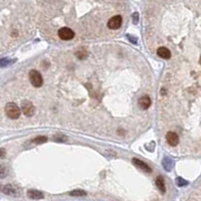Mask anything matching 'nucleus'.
I'll use <instances>...</instances> for the list:
<instances>
[{
	"mask_svg": "<svg viewBox=\"0 0 201 201\" xmlns=\"http://www.w3.org/2000/svg\"><path fill=\"white\" fill-rule=\"evenodd\" d=\"M5 114L9 119L11 120H16L20 117V114H21V110L17 105L15 103H7L5 106Z\"/></svg>",
	"mask_w": 201,
	"mask_h": 201,
	"instance_id": "f257e3e1",
	"label": "nucleus"
},
{
	"mask_svg": "<svg viewBox=\"0 0 201 201\" xmlns=\"http://www.w3.org/2000/svg\"><path fill=\"white\" fill-rule=\"evenodd\" d=\"M29 81L34 88H40L43 84V78L41 74L36 70H31L29 71Z\"/></svg>",
	"mask_w": 201,
	"mask_h": 201,
	"instance_id": "f03ea898",
	"label": "nucleus"
},
{
	"mask_svg": "<svg viewBox=\"0 0 201 201\" xmlns=\"http://www.w3.org/2000/svg\"><path fill=\"white\" fill-rule=\"evenodd\" d=\"M21 111L25 116L27 117H31L34 115V112H35V108L34 106L32 105L31 102L29 101H22L21 103Z\"/></svg>",
	"mask_w": 201,
	"mask_h": 201,
	"instance_id": "7ed1b4c3",
	"label": "nucleus"
},
{
	"mask_svg": "<svg viewBox=\"0 0 201 201\" xmlns=\"http://www.w3.org/2000/svg\"><path fill=\"white\" fill-rule=\"evenodd\" d=\"M58 36L62 40H71L75 37V32L68 27H62L58 30Z\"/></svg>",
	"mask_w": 201,
	"mask_h": 201,
	"instance_id": "20e7f679",
	"label": "nucleus"
},
{
	"mask_svg": "<svg viewBox=\"0 0 201 201\" xmlns=\"http://www.w3.org/2000/svg\"><path fill=\"white\" fill-rule=\"evenodd\" d=\"M122 22H123V18L121 15H116L112 17L108 22V27L110 29H118L121 27Z\"/></svg>",
	"mask_w": 201,
	"mask_h": 201,
	"instance_id": "39448f33",
	"label": "nucleus"
},
{
	"mask_svg": "<svg viewBox=\"0 0 201 201\" xmlns=\"http://www.w3.org/2000/svg\"><path fill=\"white\" fill-rule=\"evenodd\" d=\"M166 140L167 143L172 147H175L179 143V137L175 132H168L166 135Z\"/></svg>",
	"mask_w": 201,
	"mask_h": 201,
	"instance_id": "423d86ee",
	"label": "nucleus"
},
{
	"mask_svg": "<svg viewBox=\"0 0 201 201\" xmlns=\"http://www.w3.org/2000/svg\"><path fill=\"white\" fill-rule=\"evenodd\" d=\"M133 163H134V165H136L138 168H140V169L143 170L144 172H147V173L152 172V169H151L150 166L148 165L147 163H145V162H143V161L137 159V158H133Z\"/></svg>",
	"mask_w": 201,
	"mask_h": 201,
	"instance_id": "0eeeda50",
	"label": "nucleus"
},
{
	"mask_svg": "<svg viewBox=\"0 0 201 201\" xmlns=\"http://www.w3.org/2000/svg\"><path fill=\"white\" fill-rule=\"evenodd\" d=\"M2 192L7 194V195H11V196H17L19 194L17 187L13 186V185H11V184H7V185L3 186Z\"/></svg>",
	"mask_w": 201,
	"mask_h": 201,
	"instance_id": "6e6552de",
	"label": "nucleus"
},
{
	"mask_svg": "<svg viewBox=\"0 0 201 201\" xmlns=\"http://www.w3.org/2000/svg\"><path fill=\"white\" fill-rule=\"evenodd\" d=\"M138 104H139V107L143 110H147L148 108L151 106L152 102H151V99L148 97V95H143L139 99L138 101Z\"/></svg>",
	"mask_w": 201,
	"mask_h": 201,
	"instance_id": "1a4fd4ad",
	"label": "nucleus"
},
{
	"mask_svg": "<svg viewBox=\"0 0 201 201\" xmlns=\"http://www.w3.org/2000/svg\"><path fill=\"white\" fill-rule=\"evenodd\" d=\"M27 196L29 198L31 199H34V200H39V199H42L44 197L43 193L40 192L38 190H34V189H30L27 191Z\"/></svg>",
	"mask_w": 201,
	"mask_h": 201,
	"instance_id": "9d476101",
	"label": "nucleus"
},
{
	"mask_svg": "<svg viewBox=\"0 0 201 201\" xmlns=\"http://www.w3.org/2000/svg\"><path fill=\"white\" fill-rule=\"evenodd\" d=\"M157 54L159 55L161 58L164 59H169L171 57V52L168 48L166 47H159L157 50Z\"/></svg>",
	"mask_w": 201,
	"mask_h": 201,
	"instance_id": "9b49d317",
	"label": "nucleus"
},
{
	"mask_svg": "<svg viewBox=\"0 0 201 201\" xmlns=\"http://www.w3.org/2000/svg\"><path fill=\"white\" fill-rule=\"evenodd\" d=\"M156 186L158 187V189L160 190L161 193H165L166 192V187H165V182H164V179L162 176H158L156 178Z\"/></svg>",
	"mask_w": 201,
	"mask_h": 201,
	"instance_id": "f8f14e48",
	"label": "nucleus"
},
{
	"mask_svg": "<svg viewBox=\"0 0 201 201\" xmlns=\"http://www.w3.org/2000/svg\"><path fill=\"white\" fill-rule=\"evenodd\" d=\"M13 62H15V59H10V58H8V57L0 58V68L8 67L9 64H12Z\"/></svg>",
	"mask_w": 201,
	"mask_h": 201,
	"instance_id": "ddd939ff",
	"label": "nucleus"
},
{
	"mask_svg": "<svg viewBox=\"0 0 201 201\" xmlns=\"http://www.w3.org/2000/svg\"><path fill=\"white\" fill-rule=\"evenodd\" d=\"M163 167L165 168L166 171H170L172 169V166H173V161L169 159V158H164L163 160Z\"/></svg>",
	"mask_w": 201,
	"mask_h": 201,
	"instance_id": "4468645a",
	"label": "nucleus"
},
{
	"mask_svg": "<svg viewBox=\"0 0 201 201\" xmlns=\"http://www.w3.org/2000/svg\"><path fill=\"white\" fill-rule=\"evenodd\" d=\"M8 174V169L4 164L0 163V178H5Z\"/></svg>",
	"mask_w": 201,
	"mask_h": 201,
	"instance_id": "2eb2a0df",
	"label": "nucleus"
},
{
	"mask_svg": "<svg viewBox=\"0 0 201 201\" xmlns=\"http://www.w3.org/2000/svg\"><path fill=\"white\" fill-rule=\"evenodd\" d=\"M47 141V137H45V136H38V137L34 138V139L32 140L31 142L34 143V144H42V143H45Z\"/></svg>",
	"mask_w": 201,
	"mask_h": 201,
	"instance_id": "dca6fc26",
	"label": "nucleus"
},
{
	"mask_svg": "<svg viewBox=\"0 0 201 201\" xmlns=\"http://www.w3.org/2000/svg\"><path fill=\"white\" fill-rule=\"evenodd\" d=\"M75 55H77V57L80 59H84L88 55V52H87L85 49L81 48V49H78L77 50V52H75Z\"/></svg>",
	"mask_w": 201,
	"mask_h": 201,
	"instance_id": "f3484780",
	"label": "nucleus"
},
{
	"mask_svg": "<svg viewBox=\"0 0 201 201\" xmlns=\"http://www.w3.org/2000/svg\"><path fill=\"white\" fill-rule=\"evenodd\" d=\"M71 196H85L87 195V192L84 190H81V189H77V190H72L71 192L70 193Z\"/></svg>",
	"mask_w": 201,
	"mask_h": 201,
	"instance_id": "a211bd4d",
	"label": "nucleus"
},
{
	"mask_svg": "<svg viewBox=\"0 0 201 201\" xmlns=\"http://www.w3.org/2000/svg\"><path fill=\"white\" fill-rule=\"evenodd\" d=\"M176 184L179 187H183V186H185V185H187L188 184V182H187L186 180H184L183 178H181V177H178L177 179H176Z\"/></svg>",
	"mask_w": 201,
	"mask_h": 201,
	"instance_id": "6ab92c4d",
	"label": "nucleus"
},
{
	"mask_svg": "<svg viewBox=\"0 0 201 201\" xmlns=\"http://www.w3.org/2000/svg\"><path fill=\"white\" fill-rule=\"evenodd\" d=\"M6 155V150L4 148H0V159H2V158H4Z\"/></svg>",
	"mask_w": 201,
	"mask_h": 201,
	"instance_id": "aec40b11",
	"label": "nucleus"
},
{
	"mask_svg": "<svg viewBox=\"0 0 201 201\" xmlns=\"http://www.w3.org/2000/svg\"><path fill=\"white\" fill-rule=\"evenodd\" d=\"M138 19H139V14H138V13H134L133 14V22L135 24L138 23Z\"/></svg>",
	"mask_w": 201,
	"mask_h": 201,
	"instance_id": "412c9836",
	"label": "nucleus"
},
{
	"mask_svg": "<svg viewBox=\"0 0 201 201\" xmlns=\"http://www.w3.org/2000/svg\"><path fill=\"white\" fill-rule=\"evenodd\" d=\"M128 38H129L130 40H133V41H134V43H136V42H137V39H136V38H134V37H132V36H130V35H128Z\"/></svg>",
	"mask_w": 201,
	"mask_h": 201,
	"instance_id": "4be33fe9",
	"label": "nucleus"
}]
</instances>
